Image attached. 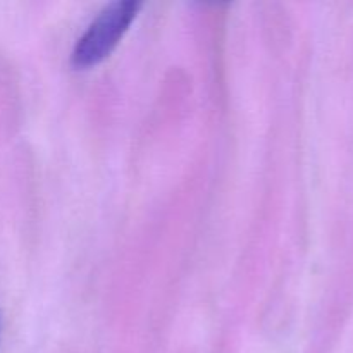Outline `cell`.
Returning <instances> with one entry per match:
<instances>
[{"label": "cell", "instance_id": "cell-1", "mask_svg": "<svg viewBox=\"0 0 353 353\" xmlns=\"http://www.w3.org/2000/svg\"><path fill=\"white\" fill-rule=\"evenodd\" d=\"M140 7L141 3L134 0H117L100 10L99 16L76 41L72 50L74 65L88 68L103 61L126 33Z\"/></svg>", "mask_w": 353, "mask_h": 353}]
</instances>
